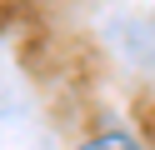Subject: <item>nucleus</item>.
Masks as SVG:
<instances>
[{
	"instance_id": "f257e3e1",
	"label": "nucleus",
	"mask_w": 155,
	"mask_h": 150,
	"mask_svg": "<svg viewBox=\"0 0 155 150\" xmlns=\"http://www.w3.org/2000/svg\"><path fill=\"white\" fill-rule=\"evenodd\" d=\"M135 120H140L145 150H155V95H140V100H135Z\"/></svg>"
},
{
	"instance_id": "f03ea898",
	"label": "nucleus",
	"mask_w": 155,
	"mask_h": 150,
	"mask_svg": "<svg viewBox=\"0 0 155 150\" xmlns=\"http://www.w3.org/2000/svg\"><path fill=\"white\" fill-rule=\"evenodd\" d=\"M80 150H140V145H135L125 130H105V135H90Z\"/></svg>"
}]
</instances>
